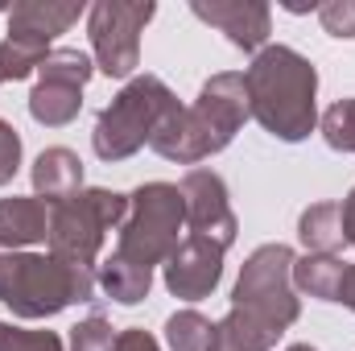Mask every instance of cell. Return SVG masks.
<instances>
[{
  "instance_id": "1",
  "label": "cell",
  "mask_w": 355,
  "mask_h": 351,
  "mask_svg": "<svg viewBox=\"0 0 355 351\" xmlns=\"http://www.w3.org/2000/svg\"><path fill=\"white\" fill-rule=\"evenodd\" d=\"M293 261L289 244H261L232 289V310L219 331V351H272L277 339L297 323L302 302L293 289Z\"/></svg>"
},
{
  "instance_id": "2",
  "label": "cell",
  "mask_w": 355,
  "mask_h": 351,
  "mask_svg": "<svg viewBox=\"0 0 355 351\" xmlns=\"http://www.w3.org/2000/svg\"><path fill=\"white\" fill-rule=\"evenodd\" d=\"M248 116L252 112H248L244 75H236V71L211 75L190 108L178 103L174 112L157 124L149 149L162 153L166 162H178V166H198V162L223 153L236 141V132L244 128Z\"/></svg>"
},
{
  "instance_id": "3",
  "label": "cell",
  "mask_w": 355,
  "mask_h": 351,
  "mask_svg": "<svg viewBox=\"0 0 355 351\" xmlns=\"http://www.w3.org/2000/svg\"><path fill=\"white\" fill-rule=\"evenodd\" d=\"M248 112L268 137L297 145L318 124V71L293 46H265L244 71Z\"/></svg>"
},
{
  "instance_id": "4",
  "label": "cell",
  "mask_w": 355,
  "mask_h": 351,
  "mask_svg": "<svg viewBox=\"0 0 355 351\" xmlns=\"http://www.w3.org/2000/svg\"><path fill=\"white\" fill-rule=\"evenodd\" d=\"M0 302L17 318H54L75 302H95V273L54 252H4Z\"/></svg>"
},
{
  "instance_id": "5",
  "label": "cell",
  "mask_w": 355,
  "mask_h": 351,
  "mask_svg": "<svg viewBox=\"0 0 355 351\" xmlns=\"http://www.w3.org/2000/svg\"><path fill=\"white\" fill-rule=\"evenodd\" d=\"M178 108V95L170 91L166 79L157 75H137L128 79L120 95H112V103L95 116V128H91V149L99 162H124L132 153H141L157 124Z\"/></svg>"
},
{
  "instance_id": "6",
  "label": "cell",
  "mask_w": 355,
  "mask_h": 351,
  "mask_svg": "<svg viewBox=\"0 0 355 351\" xmlns=\"http://www.w3.org/2000/svg\"><path fill=\"white\" fill-rule=\"evenodd\" d=\"M186 228V203L174 182H145L128 194L124 223L116 228V257L137 261L145 268L166 264L178 248V232Z\"/></svg>"
},
{
  "instance_id": "7",
  "label": "cell",
  "mask_w": 355,
  "mask_h": 351,
  "mask_svg": "<svg viewBox=\"0 0 355 351\" xmlns=\"http://www.w3.org/2000/svg\"><path fill=\"white\" fill-rule=\"evenodd\" d=\"M124 211H128V194H116L103 186H91V190L71 194L67 203H54L50 207V236H46L50 252L91 268L103 248V236L124 223Z\"/></svg>"
},
{
  "instance_id": "8",
  "label": "cell",
  "mask_w": 355,
  "mask_h": 351,
  "mask_svg": "<svg viewBox=\"0 0 355 351\" xmlns=\"http://www.w3.org/2000/svg\"><path fill=\"white\" fill-rule=\"evenodd\" d=\"M153 0H99L87 12V37L95 67L107 79H128L141 67V33L153 21Z\"/></svg>"
},
{
  "instance_id": "9",
  "label": "cell",
  "mask_w": 355,
  "mask_h": 351,
  "mask_svg": "<svg viewBox=\"0 0 355 351\" xmlns=\"http://www.w3.org/2000/svg\"><path fill=\"white\" fill-rule=\"evenodd\" d=\"M91 75H95L91 54L75 46L50 50L37 71V87L29 91V116L46 128H67L83 108V87L91 83Z\"/></svg>"
},
{
  "instance_id": "10",
  "label": "cell",
  "mask_w": 355,
  "mask_h": 351,
  "mask_svg": "<svg viewBox=\"0 0 355 351\" xmlns=\"http://www.w3.org/2000/svg\"><path fill=\"white\" fill-rule=\"evenodd\" d=\"M178 190H182V203H186L190 236H202V240H211V244H219L227 252L236 244V236H240V219L232 211L227 182L215 170H207V166H194L178 182Z\"/></svg>"
},
{
  "instance_id": "11",
  "label": "cell",
  "mask_w": 355,
  "mask_h": 351,
  "mask_svg": "<svg viewBox=\"0 0 355 351\" xmlns=\"http://www.w3.org/2000/svg\"><path fill=\"white\" fill-rule=\"evenodd\" d=\"M190 12L244 54H261L272 33V12L265 0H190Z\"/></svg>"
},
{
  "instance_id": "12",
  "label": "cell",
  "mask_w": 355,
  "mask_h": 351,
  "mask_svg": "<svg viewBox=\"0 0 355 351\" xmlns=\"http://www.w3.org/2000/svg\"><path fill=\"white\" fill-rule=\"evenodd\" d=\"M162 268H166V289L174 298L198 302V298L215 293V285L223 277V248L202 236H186V240H178V248Z\"/></svg>"
},
{
  "instance_id": "13",
  "label": "cell",
  "mask_w": 355,
  "mask_h": 351,
  "mask_svg": "<svg viewBox=\"0 0 355 351\" xmlns=\"http://www.w3.org/2000/svg\"><path fill=\"white\" fill-rule=\"evenodd\" d=\"M50 236V211L37 194H12L0 198V248L17 252L29 244H42Z\"/></svg>"
},
{
  "instance_id": "14",
  "label": "cell",
  "mask_w": 355,
  "mask_h": 351,
  "mask_svg": "<svg viewBox=\"0 0 355 351\" xmlns=\"http://www.w3.org/2000/svg\"><path fill=\"white\" fill-rule=\"evenodd\" d=\"M29 178H33V194H37L46 207H54V203H67L71 194L83 190V162H79L75 149L54 145V149H42V153H37Z\"/></svg>"
},
{
  "instance_id": "15",
  "label": "cell",
  "mask_w": 355,
  "mask_h": 351,
  "mask_svg": "<svg viewBox=\"0 0 355 351\" xmlns=\"http://www.w3.org/2000/svg\"><path fill=\"white\" fill-rule=\"evenodd\" d=\"M83 17V4H58V0H21L8 4V33L17 37H37L50 42L58 33H67L75 21Z\"/></svg>"
},
{
  "instance_id": "16",
  "label": "cell",
  "mask_w": 355,
  "mask_h": 351,
  "mask_svg": "<svg viewBox=\"0 0 355 351\" xmlns=\"http://www.w3.org/2000/svg\"><path fill=\"white\" fill-rule=\"evenodd\" d=\"M297 240L306 244V252L339 257V248L347 244L339 203H314V207H306V211H302V219H297Z\"/></svg>"
},
{
  "instance_id": "17",
  "label": "cell",
  "mask_w": 355,
  "mask_h": 351,
  "mask_svg": "<svg viewBox=\"0 0 355 351\" xmlns=\"http://www.w3.org/2000/svg\"><path fill=\"white\" fill-rule=\"evenodd\" d=\"M99 289L112 298V302H120V306H137V302H145L149 298V289H153V268H145V264L137 261H124V257H107V261L99 264Z\"/></svg>"
},
{
  "instance_id": "18",
  "label": "cell",
  "mask_w": 355,
  "mask_h": 351,
  "mask_svg": "<svg viewBox=\"0 0 355 351\" xmlns=\"http://www.w3.org/2000/svg\"><path fill=\"white\" fill-rule=\"evenodd\" d=\"M343 268L339 257H322V252H306L293 261V289L318 298V302H335L339 285H343Z\"/></svg>"
},
{
  "instance_id": "19",
  "label": "cell",
  "mask_w": 355,
  "mask_h": 351,
  "mask_svg": "<svg viewBox=\"0 0 355 351\" xmlns=\"http://www.w3.org/2000/svg\"><path fill=\"white\" fill-rule=\"evenodd\" d=\"M46 54H50V42L8 33V37L0 42V83H21V79H29L33 71H42Z\"/></svg>"
},
{
  "instance_id": "20",
  "label": "cell",
  "mask_w": 355,
  "mask_h": 351,
  "mask_svg": "<svg viewBox=\"0 0 355 351\" xmlns=\"http://www.w3.org/2000/svg\"><path fill=\"white\" fill-rule=\"evenodd\" d=\"M166 343H170V351H219V331L207 314L178 310L166 323Z\"/></svg>"
},
{
  "instance_id": "21",
  "label": "cell",
  "mask_w": 355,
  "mask_h": 351,
  "mask_svg": "<svg viewBox=\"0 0 355 351\" xmlns=\"http://www.w3.org/2000/svg\"><path fill=\"white\" fill-rule=\"evenodd\" d=\"M322 141L335 153H352L355 157V99H339L322 112Z\"/></svg>"
},
{
  "instance_id": "22",
  "label": "cell",
  "mask_w": 355,
  "mask_h": 351,
  "mask_svg": "<svg viewBox=\"0 0 355 351\" xmlns=\"http://www.w3.org/2000/svg\"><path fill=\"white\" fill-rule=\"evenodd\" d=\"M120 331L103 318V314H87L79 327H71V351H116Z\"/></svg>"
},
{
  "instance_id": "23",
  "label": "cell",
  "mask_w": 355,
  "mask_h": 351,
  "mask_svg": "<svg viewBox=\"0 0 355 351\" xmlns=\"http://www.w3.org/2000/svg\"><path fill=\"white\" fill-rule=\"evenodd\" d=\"M0 351H67L54 331H25L12 323H0Z\"/></svg>"
},
{
  "instance_id": "24",
  "label": "cell",
  "mask_w": 355,
  "mask_h": 351,
  "mask_svg": "<svg viewBox=\"0 0 355 351\" xmlns=\"http://www.w3.org/2000/svg\"><path fill=\"white\" fill-rule=\"evenodd\" d=\"M318 21L331 37H355V0H327L318 4Z\"/></svg>"
},
{
  "instance_id": "25",
  "label": "cell",
  "mask_w": 355,
  "mask_h": 351,
  "mask_svg": "<svg viewBox=\"0 0 355 351\" xmlns=\"http://www.w3.org/2000/svg\"><path fill=\"white\" fill-rule=\"evenodd\" d=\"M21 170V137L8 120H0V186H8Z\"/></svg>"
},
{
  "instance_id": "26",
  "label": "cell",
  "mask_w": 355,
  "mask_h": 351,
  "mask_svg": "<svg viewBox=\"0 0 355 351\" xmlns=\"http://www.w3.org/2000/svg\"><path fill=\"white\" fill-rule=\"evenodd\" d=\"M116 351H162V348H157V339H153L149 331H141V327H128V331H120Z\"/></svg>"
},
{
  "instance_id": "27",
  "label": "cell",
  "mask_w": 355,
  "mask_h": 351,
  "mask_svg": "<svg viewBox=\"0 0 355 351\" xmlns=\"http://www.w3.org/2000/svg\"><path fill=\"white\" fill-rule=\"evenodd\" d=\"M335 302H343V306L355 314V264L343 268V285H339V298H335Z\"/></svg>"
},
{
  "instance_id": "28",
  "label": "cell",
  "mask_w": 355,
  "mask_h": 351,
  "mask_svg": "<svg viewBox=\"0 0 355 351\" xmlns=\"http://www.w3.org/2000/svg\"><path fill=\"white\" fill-rule=\"evenodd\" d=\"M339 211H343V236H347V244H355V186L352 194L339 203Z\"/></svg>"
},
{
  "instance_id": "29",
  "label": "cell",
  "mask_w": 355,
  "mask_h": 351,
  "mask_svg": "<svg viewBox=\"0 0 355 351\" xmlns=\"http://www.w3.org/2000/svg\"><path fill=\"white\" fill-rule=\"evenodd\" d=\"M281 8H285V12H318L314 0H310V4H306V0H281Z\"/></svg>"
},
{
  "instance_id": "30",
  "label": "cell",
  "mask_w": 355,
  "mask_h": 351,
  "mask_svg": "<svg viewBox=\"0 0 355 351\" xmlns=\"http://www.w3.org/2000/svg\"><path fill=\"white\" fill-rule=\"evenodd\" d=\"M285 351H318V348H310V343H293V348H285Z\"/></svg>"
}]
</instances>
